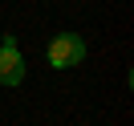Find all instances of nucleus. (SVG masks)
Returning <instances> with one entry per match:
<instances>
[{
    "instance_id": "2",
    "label": "nucleus",
    "mask_w": 134,
    "mask_h": 126,
    "mask_svg": "<svg viewBox=\"0 0 134 126\" xmlns=\"http://www.w3.org/2000/svg\"><path fill=\"white\" fill-rule=\"evenodd\" d=\"M20 81H25V57H20L16 41L4 37V45H0V85H20Z\"/></svg>"
},
{
    "instance_id": "1",
    "label": "nucleus",
    "mask_w": 134,
    "mask_h": 126,
    "mask_svg": "<svg viewBox=\"0 0 134 126\" xmlns=\"http://www.w3.org/2000/svg\"><path fill=\"white\" fill-rule=\"evenodd\" d=\"M85 61V41L77 33H57L49 41V65L53 69H73Z\"/></svg>"
}]
</instances>
